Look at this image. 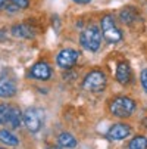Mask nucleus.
<instances>
[{
	"mask_svg": "<svg viewBox=\"0 0 147 149\" xmlns=\"http://www.w3.org/2000/svg\"><path fill=\"white\" fill-rule=\"evenodd\" d=\"M24 123L31 133H37L43 127V111L37 108H28L24 114Z\"/></svg>",
	"mask_w": 147,
	"mask_h": 149,
	"instance_id": "5",
	"label": "nucleus"
},
{
	"mask_svg": "<svg viewBox=\"0 0 147 149\" xmlns=\"http://www.w3.org/2000/svg\"><path fill=\"white\" fill-rule=\"evenodd\" d=\"M27 6H28V0H10L5 9H8L9 12H16L19 9H25Z\"/></svg>",
	"mask_w": 147,
	"mask_h": 149,
	"instance_id": "15",
	"label": "nucleus"
},
{
	"mask_svg": "<svg viewBox=\"0 0 147 149\" xmlns=\"http://www.w3.org/2000/svg\"><path fill=\"white\" fill-rule=\"evenodd\" d=\"M106 87V75L101 71H91L84 78V89L90 92H103Z\"/></svg>",
	"mask_w": 147,
	"mask_h": 149,
	"instance_id": "4",
	"label": "nucleus"
},
{
	"mask_svg": "<svg viewBox=\"0 0 147 149\" xmlns=\"http://www.w3.org/2000/svg\"><path fill=\"white\" fill-rule=\"evenodd\" d=\"M0 142L5 145H9V146H16L19 143L18 137L12 134L9 130H0Z\"/></svg>",
	"mask_w": 147,
	"mask_h": 149,
	"instance_id": "14",
	"label": "nucleus"
},
{
	"mask_svg": "<svg viewBox=\"0 0 147 149\" xmlns=\"http://www.w3.org/2000/svg\"><path fill=\"white\" fill-rule=\"evenodd\" d=\"M78 55L79 53L77 50H74V49H63V50L59 52V55L56 58V62H57V65L60 68L68 70V68H72L75 63H77Z\"/></svg>",
	"mask_w": 147,
	"mask_h": 149,
	"instance_id": "6",
	"label": "nucleus"
},
{
	"mask_svg": "<svg viewBox=\"0 0 147 149\" xmlns=\"http://www.w3.org/2000/svg\"><path fill=\"white\" fill-rule=\"evenodd\" d=\"M75 3H79V5H87V3H90L91 0H74Z\"/></svg>",
	"mask_w": 147,
	"mask_h": 149,
	"instance_id": "21",
	"label": "nucleus"
},
{
	"mask_svg": "<svg viewBox=\"0 0 147 149\" xmlns=\"http://www.w3.org/2000/svg\"><path fill=\"white\" fill-rule=\"evenodd\" d=\"M121 19H122V22L130 24L131 21L134 19V13L131 12V9H125V10H122V12H121Z\"/></svg>",
	"mask_w": 147,
	"mask_h": 149,
	"instance_id": "18",
	"label": "nucleus"
},
{
	"mask_svg": "<svg viewBox=\"0 0 147 149\" xmlns=\"http://www.w3.org/2000/svg\"><path fill=\"white\" fill-rule=\"evenodd\" d=\"M30 75H31L32 78H35V80H43V81H46V80L50 78L52 70H50V67L47 65L46 62H37L35 65L31 68Z\"/></svg>",
	"mask_w": 147,
	"mask_h": 149,
	"instance_id": "8",
	"label": "nucleus"
},
{
	"mask_svg": "<svg viewBox=\"0 0 147 149\" xmlns=\"http://www.w3.org/2000/svg\"><path fill=\"white\" fill-rule=\"evenodd\" d=\"M128 149H147V139L144 136H137L134 137L130 145H128Z\"/></svg>",
	"mask_w": 147,
	"mask_h": 149,
	"instance_id": "16",
	"label": "nucleus"
},
{
	"mask_svg": "<svg viewBox=\"0 0 147 149\" xmlns=\"http://www.w3.org/2000/svg\"><path fill=\"white\" fill-rule=\"evenodd\" d=\"M79 41H81V46L86 49V50H90V52L99 50L100 43H101L100 30L97 27H88V28H86V30L81 33V36H79Z\"/></svg>",
	"mask_w": 147,
	"mask_h": 149,
	"instance_id": "2",
	"label": "nucleus"
},
{
	"mask_svg": "<svg viewBox=\"0 0 147 149\" xmlns=\"http://www.w3.org/2000/svg\"><path fill=\"white\" fill-rule=\"evenodd\" d=\"M140 80H141V84H143V87H144V90L147 92V68L141 71V75H140Z\"/></svg>",
	"mask_w": 147,
	"mask_h": 149,
	"instance_id": "19",
	"label": "nucleus"
},
{
	"mask_svg": "<svg viewBox=\"0 0 147 149\" xmlns=\"http://www.w3.org/2000/svg\"><path fill=\"white\" fill-rule=\"evenodd\" d=\"M130 78H131V70L128 67V63L121 62L116 68V80L121 84H127L130 81Z\"/></svg>",
	"mask_w": 147,
	"mask_h": 149,
	"instance_id": "10",
	"label": "nucleus"
},
{
	"mask_svg": "<svg viewBox=\"0 0 147 149\" xmlns=\"http://www.w3.org/2000/svg\"><path fill=\"white\" fill-rule=\"evenodd\" d=\"M57 142L62 148H75L77 146V139L71 133H60L57 137Z\"/></svg>",
	"mask_w": 147,
	"mask_h": 149,
	"instance_id": "13",
	"label": "nucleus"
},
{
	"mask_svg": "<svg viewBox=\"0 0 147 149\" xmlns=\"http://www.w3.org/2000/svg\"><path fill=\"white\" fill-rule=\"evenodd\" d=\"M131 133V129L128 124H113L110 129L108 130V137L110 140H124L125 137H128Z\"/></svg>",
	"mask_w": 147,
	"mask_h": 149,
	"instance_id": "7",
	"label": "nucleus"
},
{
	"mask_svg": "<svg viewBox=\"0 0 147 149\" xmlns=\"http://www.w3.org/2000/svg\"><path fill=\"white\" fill-rule=\"evenodd\" d=\"M0 149H3V148H0Z\"/></svg>",
	"mask_w": 147,
	"mask_h": 149,
	"instance_id": "23",
	"label": "nucleus"
},
{
	"mask_svg": "<svg viewBox=\"0 0 147 149\" xmlns=\"http://www.w3.org/2000/svg\"><path fill=\"white\" fill-rule=\"evenodd\" d=\"M9 2H10V0H0V9H5Z\"/></svg>",
	"mask_w": 147,
	"mask_h": 149,
	"instance_id": "20",
	"label": "nucleus"
},
{
	"mask_svg": "<svg viewBox=\"0 0 147 149\" xmlns=\"http://www.w3.org/2000/svg\"><path fill=\"white\" fill-rule=\"evenodd\" d=\"M101 34L103 37L106 38V41H109V43H118V41L122 40V33L119 31V28L116 27L115 21L112 16H104L101 19Z\"/></svg>",
	"mask_w": 147,
	"mask_h": 149,
	"instance_id": "3",
	"label": "nucleus"
},
{
	"mask_svg": "<svg viewBox=\"0 0 147 149\" xmlns=\"http://www.w3.org/2000/svg\"><path fill=\"white\" fill-rule=\"evenodd\" d=\"M12 34L16 36V37H24V38H30L34 36V30L27 25V24H19V25H15L12 28Z\"/></svg>",
	"mask_w": 147,
	"mask_h": 149,
	"instance_id": "11",
	"label": "nucleus"
},
{
	"mask_svg": "<svg viewBox=\"0 0 147 149\" xmlns=\"http://www.w3.org/2000/svg\"><path fill=\"white\" fill-rule=\"evenodd\" d=\"M21 120H22V114H21L19 108L15 105H12V111H10V115H9V120H8V124L10 129H18L21 125Z\"/></svg>",
	"mask_w": 147,
	"mask_h": 149,
	"instance_id": "12",
	"label": "nucleus"
},
{
	"mask_svg": "<svg viewBox=\"0 0 147 149\" xmlns=\"http://www.w3.org/2000/svg\"><path fill=\"white\" fill-rule=\"evenodd\" d=\"M134 109H135V102L131 97H127V96L115 97L110 102V112L115 117H119V118L130 117L134 112Z\"/></svg>",
	"mask_w": 147,
	"mask_h": 149,
	"instance_id": "1",
	"label": "nucleus"
},
{
	"mask_svg": "<svg viewBox=\"0 0 147 149\" xmlns=\"http://www.w3.org/2000/svg\"><path fill=\"white\" fill-rule=\"evenodd\" d=\"M47 149H57V148H47Z\"/></svg>",
	"mask_w": 147,
	"mask_h": 149,
	"instance_id": "22",
	"label": "nucleus"
},
{
	"mask_svg": "<svg viewBox=\"0 0 147 149\" xmlns=\"http://www.w3.org/2000/svg\"><path fill=\"white\" fill-rule=\"evenodd\" d=\"M10 111H12V105H9V103L0 105V125H2V124H8Z\"/></svg>",
	"mask_w": 147,
	"mask_h": 149,
	"instance_id": "17",
	"label": "nucleus"
},
{
	"mask_svg": "<svg viewBox=\"0 0 147 149\" xmlns=\"http://www.w3.org/2000/svg\"><path fill=\"white\" fill-rule=\"evenodd\" d=\"M16 83L10 78H0V97H12L16 95Z\"/></svg>",
	"mask_w": 147,
	"mask_h": 149,
	"instance_id": "9",
	"label": "nucleus"
}]
</instances>
